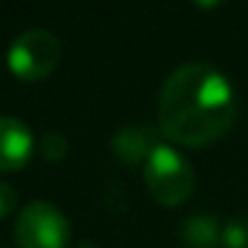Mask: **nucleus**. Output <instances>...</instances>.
Listing matches in <instances>:
<instances>
[{
  "label": "nucleus",
  "instance_id": "obj_10",
  "mask_svg": "<svg viewBox=\"0 0 248 248\" xmlns=\"http://www.w3.org/2000/svg\"><path fill=\"white\" fill-rule=\"evenodd\" d=\"M16 203H19L16 189H14L8 182H0V221L8 219V216L16 211Z\"/></svg>",
  "mask_w": 248,
  "mask_h": 248
},
{
  "label": "nucleus",
  "instance_id": "obj_8",
  "mask_svg": "<svg viewBox=\"0 0 248 248\" xmlns=\"http://www.w3.org/2000/svg\"><path fill=\"white\" fill-rule=\"evenodd\" d=\"M221 248H248V216H232L221 224Z\"/></svg>",
  "mask_w": 248,
  "mask_h": 248
},
{
  "label": "nucleus",
  "instance_id": "obj_12",
  "mask_svg": "<svg viewBox=\"0 0 248 248\" xmlns=\"http://www.w3.org/2000/svg\"><path fill=\"white\" fill-rule=\"evenodd\" d=\"M72 248H99V246H93L91 240H80V243H75Z\"/></svg>",
  "mask_w": 248,
  "mask_h": 248
},
{
  "label": "nucleus",
  "instance_id": "obj_7",
  "mask_svg": "<svg viewBox=\"0 0 248 248\" xmlns=\"http://www.w3.org/2000/svg\"><path fill=\"white\" fill-rule=\"evenodd\" d=\"M184 248H219L221 224L214 214H192L179 227Z\"/></svg>",
  "mask_w": 248,
  "mask_h": 248
},
{
  "label": "nucleus",
  "instance_id": "obj_5",
  "mask_svg": "<svg viewBox=\"0 0 248 248\" xmlns=\"http://www.w3.org/2000/svg\"><path fill=\"white\" fill-rule=\"evenodd\" d=\"M35 155V136L30 125L11 115H0V171L11 173L30 163Z\"/></svg>",
  "mask_w": 248,
  "mask_h": 248
},
{
  "label": "nucleus",
  "instance_id": "obj_2",
  "mask_svg": "<svg viewBox=\"0 0 248 248\" xmlns=\"http://www.w3.org/2000/svg\"><path fill=\"white\" fill-rule=\"evenodd\" d=\"M144 184L152 200L166 208H176L189 200L195 189V173L187 157L171 144H157L144 160Z\"/></svg>",
  "mask_w": 248,
  "mask_h": 248
},
{
  "label": "nucleus",
  "instance_id": "obj_4",
  "mask_svg": "<svg viewBox=\"0 0 248 248\" xmlns=\"http://www.w3.org/2000/svg\"><path fill=\"white\" fill-rule=\"evenodd\" d=\"M62 56L59 38L48 30H27L8 48V70L19 80H43L56 70Z\"/></svg>",
  "mask_w": 248,
  "mask_h": 248
},
{
  "label": "nucleus",
  "instance_id": "obj_6",
  "mask_svg": "<svg viewBox=\"0 0 248 248\" xmlns=\"http://www.w3.org/2000/svg\"><path fill=\"white\" fill-rule=\"evenodd\" d=\"M160 144L157 141V134L147 125H131V128H123L118 136L112 139V150L118 155V160L128 163V166H136L150 157V152Z\"/></svg>",
  "mask_w": 248,
  "mask_h": 248
},
{
  "label": "nucleus",
  "instance_id": "obj_9",
  "mask_svg": "<svg viewBox=\"0 0 248 248\" xmlns=\"http://www.w3.org/2000/svg\"><path fill=\"white\" fill-rule=\"evenodd\" d=\"M67 139L62 134H56V131H48V134H43V139H40V155L46 157V160L56 163L62 160V157L67 155Z\"/></svg>",
  "mask_w": 248,
  "mask_h": 248
},
{
  "label": "nucleus",
  "instance_id": "obj_1",
  "mask_svg": "<svg viewBox=\"0 0 248 248\" xmlns=\"http://www.w3.org/2000/svg\"><path fill=\"white\" fill-rule=\"evenodd\" d=\"M237 120L232 83L216 67L192 62L168 75L157 104V125L166 139L182 147H208Z\"/></svg>",
  "mask_w": 248,
  "mask_h": 248
},
{
  "label": "nucleus",
  "instance_id": "obj_11",
  "mask_svg": "<svg viewBox=\"0 0 248 248\" xmlns=\"http://www.w3.org/2000/svg\"><path fill=\"white\" fill-rule=\"evenodd\" d=\"M192 3H195L198 8H205V11H211V8H219L224 0H192Z\"/></svg>",
  "mask_w": 248,
  "mask_h": 248
},
{
  "label": "nucleus",
  "instance_id": "obj_3",
  "mask_svg": "<svg viewBox=\"0 0 248 248\" xmlns=\"http://www.w3.org/2000/svg\"><path fill=\"white\" fill-rule=\"evenodd\" d=\"M19 248H70V221L48 200H32L14 221Z\"/></svg>",
  "mask_w": 248,
  "mask_h": 248
}]
</instances>
